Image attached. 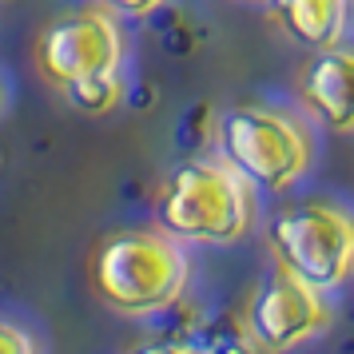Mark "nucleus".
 Masks as SVG:
<instances>
[{
    "instance_id": "0eeeda50",
    "label": "nucleus",
    "mask_w": 354,
    "mask_h": 354,
    "mask_svg": "<svg viewBox=\"0 0 354 354\" xmlns=\"http://www.w3.org/2000/svg\"><path fill=\"white\" fill-rule=\"evenodd\" d=\"M299 100L315 124L326 131L351 136L354 131V52L322 48L299 76Z\"/></svg>"
},
{
    "instance_id": "4468645a",
    "label": "nucleus",
    "mask_w": 354,
    "mask_h": 354,
    "mask_svg": "<svg viewBox=\"0 0 354 354\" xmlns=\"http://www.w3.org/2000/svg\"><path fill=\"white\" fill-rule=\"evenodd\" d=\"M4 104H8V88H4V80H0V112H4Z\"/></svg>"
},
{
    "instance_id": "39448f33",
    "label": "nucleus",
    "mask_w": 354,
    "mask_h": 354,
    "mask_svg": "<svg viewBox=\"0 0 354 354\" xmlns=\"http://www.w3.org/2000/svg\"><path fill=\"white\" fill-rule=\"evenodd\" d=\"M128 56L124 24L108 4H80L48 20L36 36V68L40 76L64 92L68 84L100 72H120Z\"/></svg>"
},
{
    "instance_id": "9b49d317",
    "label": "nucleus",
    "mask_w": 354,
    "mask_h": 354,
    "mask_svg": "<svg viewBox=\"0 0 354 354\" xmlns=\"http://www.w3.org/2000/svg\"><path fill=\"white\" fill-rule=\"evenodd\" d=\"M0 354H40V351H36V338L24 326L0 319Z\"/></svg>"
},
{
    "instance_id": "7ed1b4c3",
    "label": "nucleus",
    "mask_w": 354,
    "mask_h": 354,
    "mask_svg": "<svg viewBox=\"0 0 354 354\" xmlns=\"http://www.w3.org/2000/svg\"><path fill=\"white\" fill-rule=\"evenodd\" d=\"M219 156L255 192H290L315 163V136L299 115L274 104H239L215 124Z\"/></svg>"
},
{
    "instance_id": "6e6552de",
    "label": "nucleus",
    "mask_w": 354,
    "mask_h": 354,
    "mask_svg": "<svg viewBox=\"0 0 354 354\" xmlns=\"http://www.w3.org/2000/svg\"><path fill=\"white\" fill-rule=\"evenodd\" d=\"M283 28L306 48H338L351 28V0H271Z\"/></svg>"
},
{
    "instance_id": "f8f14e48",
    "label": "nucleus",
    "mask_w": 354,
    "mask_h": 354,
    "mask_svg": "<svg viewBox=\"0 0 354 354\" xmlns=\"http://www.w3.org/2000/svg\"><path fill=\"white\" fill-rule=\"evenodd\" d=\"M100 4H108L115 17H131V20H140V17H151V12H160L167 0H100Z\"/></svg>"
},
{
    "instance_id": "9d476101",
    "label": "nucleus",
    "mask_w": 354,
    "mask_h": 354,
    "mask_svg": "<svg viewBox=\"0 0 354 354\" xmlns=\"http://www.w3.org/2000/svg\"><path fill=\"white\" fill-rule=\"evenodd\" d=\"M199 346H203V354H267L255 338L247 335L243 322L235 330H215V335H211L207 342H199Z\"/></svg>"
},
{
    "instance_id": "f03ea898",
    "label": "nucleus",
    "mask_w": 354,
    "mask_h": 354,
    "mask_svg": "<svg viewBox=\"0 0 354 354\" xmlns=\"http://www.w3.org/2000/svg\"><path fill=\"white\" fill-rule=\"evenodd\" d=\"M187 255L179 239L167 231H115L96 247L92 255V287L104 303L131 315H163L179 303V295L187 287Z\"/></svg>"
},
{
    "instance_id": "2eb2a0df",
    "label": "nucleus",
    "mask_w": 354,
    "mask_h": 354,
    "mask_svg": "<svg viewBox=\"0 0 354 354\" xmlns=\"http://www.w3.org/2000/svg\"><path fill=\"white\" fill-rule=\"evenodd\" d=\"M243 4H267V0H243Z\"/></svg>"
},
{
    "instance_id": "f257e3e1",
    "label": "nucleus",
    "mask_w": 354,
    "mask_h": 354,
    "mask_svg": "<svg viewBox=\"0 0 354 354\" xmlns=\"http://www.w3.org/2000/svg\"><path fill=\"white\" fill-rule=\"evenodd\" d=\"M156 219L179 243L231 247L255 227V187L223 156H195L163 179Z\"/></svg>"
},
{
    "instance_id": "423d86ee",
    "label": "nucleus",
    "mask_w": 354,
    "mask_h": 354,
    "mask_svg": "<svg viewBox=\"0 0 354 354\" xmlns=\"http://www.w3.org/2000/svg\"><path fill=\"white\" fill-rule=\"evenodd\" d=\"M243 326L267 354H287L330 326L326 290L310 287L299 274H290L287 267L274 263L267 283L255 287V295H251Z\"/></svg>"
},
{
    "instance_id": "20e7f679",
    "label": "nucleus",
    "mask_w": 354,
    "mask_h": 354,
    "mask_svg": "<svg viewBox=\"0 0 354 354\" xmlns=\"http://www.w3.org/2000/svg\"><path fill=\"white\" fill-rule=\"evenodd\" d=\"M267 247L279 267L319 290L354 279V211L338 199H295L267 223Z\"/></svg>"
},
{
    "instance_id": "1a4fd4ad",
    "label": "nucleus",
    "mask_w": 354,
    "mask_h": 354,
    "mask_svg": "<svg viewBox=\"0 0 354 354\" xmlns=\"http://www.w3.org/2000/svg\"><path fill=\"white\" fill-rule=\"evenodd\" d=\"M124 76L120 72H100V76H84V80L68 84L64 96L72 108H80L88 115H108L124 104Z\"/></svg>"
},
{
    "instance_id": "ddd939ff",
    "label": "nucleus",
    "mask_w": 354,
    "mask_h": 354,
    "mask_svg": "<svg viewBox=\"0 0 354 354\" xmlns=\"http://www.w3.org/2000/svg\"><path fill=\"white\" fill-rule=\"evenodd\" d=\"M136 354H203V346H199V342H192V338H160V342H147V346H140Z\"/></svg>"
}]
</instances>
